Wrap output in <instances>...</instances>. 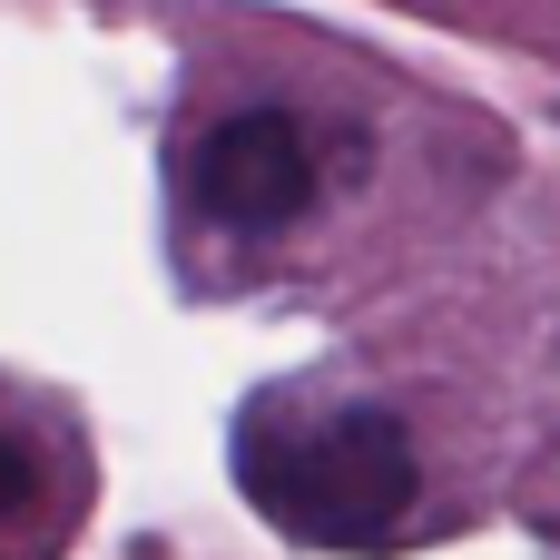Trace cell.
Wrapping results in <instances>:
<instances>
[{
	"mask_svg": "<svg viewBox=\"0 0 560 560\" xmlns=\"http://www.w3.org/2000/svg\"><path fill=\"white\" fill-rule=\"evenodd\" d=\"M236 482L246 502L315 541V551H374L404 512H413V443L384 404H335L305 413L295 394H256L236 413Z\"/></svg>",
	"mask_w": 560,
	"mask_h": 560,
	"instance_id": "6da1fadb",
	"label": "cell"
},
{
	"mask_svg": "<svg viewBox=\"0 0 560 560\" xmlns=\"http://www.w3.org/2000/svg\"><path fill=\"white\" fill-rule=\"evenodd\" d=\"M305 187H315V158H305V128L285 108H246V118L207 128V148H197V207L226 226L266 236L305 207Z\"/></svg>",
	"mask_w": 560,
	"mask_h": 560,
	"instance_id": "7a4b0ae2",
	"label": "cell"
},
{
	"mask_svg": "<svg viewBox=\"0 0 560 560\" xmlns=\"http://www.w3.org/2000/svg\"><path fill=\"white\" fill-rule=\"evenodd\" d=\"M20 502H30V453H20V443L0 433V522H10Z\"/></svg>",
	"mask_w": 560,
	"mask_h": 560,
	"instance_id": "3957f363",
	"label": "cell"
}]
</instances>
